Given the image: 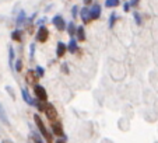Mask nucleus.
Listing matches in <instances>:
<instances>
[{"mask_svg": "<svg viewBox=\"0 0 158 143\" xmlns=\"http://www.w3.org/2000/svg\"><path fill=\"white\" fill-rule=\"evenodd\" d=\"M35 73L38 75V77H42V76L45 75V69L42 67V66H36V69H35Z\"/></svg>", "mask_w": 158, "mask_h": 143, "instance_id": "obj_21", "label": "nucleus"}, {"mask_svg": "<svg viewBox=\"0 0 158 143\" xmlns=\"http://www.w3.org/2000/svg\"><path fill=\"white\" fill-rule=\"evenodd\" d=\"M48 38H49L48 28L45 27V25H41V27L38 28V31H36V39H38L39 42H46Z\"/></svg>", "mask_w": 158, "mask_h": 143, "instance_id": "obj_4", "label": "nucleus"}, {"mask_svg": "<svg viewBox=\"0 0 158 143\" xmlns=\"http://www.w3.org/2000/svg\"><path fill=\"white\" fill-rule=\"evenodd\" d=\"M34 121H35V124H36V126H38V129L41 131L42 136L46 139V142H48V143H52V135L49 133V131L46 129V126H45L44 121L41 119V116H39L38 114H35V115H34Z\"/></svg>", "mask_w": 158, "mask_h": 143, "instance_id": "obj_1", "label": "nucleus"}, {"mask_svg": "<svg viewBox=\"0 0 158 143\" xmlns=\"http://www.w3.org/2000/svg\"><path fill=\"white\" fill-rule=\"evenodd\" d=\"M137 3H139V0H131L129 4H130V7H131V6H137Z\"/></svg>", "mask_w": 158, "mask_h": 143, "instance_id": "obj_31", "label": "nucleus"}, {"mask_svg": "<svg viewBox=\"0 0 158 143\" xmlns=\"http://www.w3.org/2000/svg\"><path fill=\"white\" fill-rule=\"evenodd\" d=\"M21 97H23V100H24L25 102H27L28 105H35V101H34L32 98H31V95H30V93L27 91V90L23 87L21 89Z\"/></svg>", "mask_w": 158, "mask_h": 143, "instance_id": "obj_10", "label": "nucleus"}, {"mask_svg": "<svg viewBox=\"0 0 158 143\" xmlns=\"http://www.w3.org/2000/svg\"><path fill=\"white\" fill-rule=\"evenodd\" d=\"M66 51H67V46H66L63 42H57V48H56V55H57V58H63V56H64Z\"/></svg>", "mask_w": 158, "mask_h": 143, "instance_id": "obj_11", "label": "nucleus"}, {"mask_svg": "<svg viewBox=\"0 0 158 143\" xmlns=\"http://www.w3.org/2000/svg\"><path fill=\"white\" fill-rule=\"evenodd\" d=\"M76 35H77L78 41H85V30H84L83 25L76 28Z\"/></svg>", "mask_w": 158, "mask_h": 143, "instance_id": "obj_13", "label": "nucleus"}, {"mask_svg": "<svg viewBox=\"0 0 158 143\" xmlns=\"http://www.w3.org/2000/svg\"><path fill=\"white\" fill-rule=\"evenodd\" d=\"M25 20H27V14H25V11L23 10V11H20V14H18V17H17V25L18 27H21V25L24 24Z\"/></svg>", "mask_w": 158, "mask_h": 143, "instance_id": "obj_15", "label": "nucleus"}, {"mask_svg": "<svg viewBox=\"0 0 158 143\" xmlns=\"http://www.w3.org/2000/svg\"><path fill=\"white\" fill-rule=\"evenodd\" d=\"M44 112L45 115H46V118L51 121V122H55L57 118V110L55 108L53 104H49V102H46L45 104V108H44Z\"/></svg>", "mask_w": 158, "mask_h": 143, "instance_id": "obj_2", "label": "nucleus"}, {"mask_svg": "<svg viewBox=\"0 0 158 143\" xmlns=\"http://www.w3.org/2000/svg\"><path fill=\"white\" fill-rule=\"evenodd\" d=\"M6 90H7V91H9V94L11 95L13 98H14L15 95H14V91H13V89H11V87H10V86H7V87H6Z\"/></svg>", "mask_w": 158, "mask_h": 143, "instance_id": "obj_28", "label": "nucleus"}, {"mask_svg": "<svg viewBox=\"0 0 158 143\" xmlns=\"http://www.w3.org/2000/svg\"><path fill=\"white\" fill-rule=\"evenodd\" d=\"M56 143H66V136H63V137H60V139H57Z\"/></svg>", "mask_w": 158, "mask_h": 143, "instance_id": "obj_30", "label": "nucleus"}, {"mask_svg": "<svg viewBox=\"0 0 158 143\" xmlns=\"http://www.w3.org/2000/svg\"><path fill=\"white\" fill-rule=\"evenodd\" d=\"M66 46H67V51H69L70 54H74V52H77V49H78L77 41H76L74 38H72V39H70L69 45H66Z\"/></svg>", "mask_w": 158, "mask_h": 143, "instance_id": "obj_12", "label": "nucleus"}, {"mask_svg": "<svg viewBox=\"0 0 158 143\" xmlns=\"http://www.w3.org/2000/svg\"><path fill=\"white\" fill-rule=\"evenodd\" d=\"M52 132L56 136H64V132H63V126L60 122H52Z\"/></svg>", "mask_w": 158, "mask_h": 143, "instance_id": "obj_8", "label": "nucleus"}, {"mask_svg": "<svg viewBox=\"0 0 158 143\" xmlns=\"http://www.w3.org/2000/svg\"><path fill=\"white\" fill-rule=\"evenodd\" d=\"M72 15H73L74 18L78 15V7H77V6H74V7L72 9Z\"/></svg>", "mask_w": 158, "mask_h": 143, "instance_id": "obj_25", "label": "nucleus"}, {"mask_svg": "<svg viewBox=\"0 0 158 143\" xmlns=\"http://www.w3.org/2000/svg\"><path fill=\"white\" fill-rule=\"evenodd\" d=\"M123 10H125V11H129V10H130V4L125 3V4H123Z\"/></svg>", "mask_w": 158, "mask_h": 143, "instance_id": "obj_29", "label": "nucleus"}, {"mask_svg": "<svg viewBox=\"0 0 158 143\" xmlns=\"http://www.w3.org/2000/svg\"><path fill=\"white\" fill-rule=\"evenodd\" d=\"M34 94H35V97L38 98V101H42V102H45L46 98H48L46 90H45V87L41 86V84H34Z\"/></svg>", "mask_w": 158, "mask_h": 143, "instance_id": "obj_3", "label": "nucleus"}, {"mask_svg": "<svg viewBox=\"0 0 158 143\" xmlns=\"http://www.w3.org/2000/svg\"><path fill=\"white\" fill-rule=\"evenodd\" d=\"M62 70H63V73H66V75L69 73V66H67V63H63L62 65Z\"/></svg>", "mask_w": 158, "mask_h": 143, "instance_id": "obj_27", "label": "nucleus"}, {"mask_svg": "<svg viewBox=\"0 0 158 143\" xmlns=\"http://www.w3.org/2000/svg\"><path fill=\"white\" fill-rule=\"evenodd\" d=\"M45 23V18H42V20H39L38 21V25H39V27H41V25H42V24H44Z\"/></svg>", "mask_w": 158, "mask_h": 143, "instance_id": "obj_32", "label": "nucleus"}, {"mask_svg": "<svg viewBox=\"0 0 158 143\" xmlns=\"http://www.w3.org/2000/svg\"><path fill=\"white\" fill-rule=\"evenodd\" d=\"M14 58H15V52L11 46H9V65L10 67L13 69V62H14Z\"/></svg>", "mask_w": 158, "mask_h": 143, "instance_id": "obj_16", "label": "nucleus"}, {"mask_svg": "<svg viewBox=\"0 0 158 143\" xmlns=\"http://www.w3.org/2000/svg\"><path fill=\"white\" fill-rule=\"evenodd\" d=\"M15 70L17 72H23V60L18 59L17 62H15Z\"/></svg>", "mask_w": 158, "mask_h": 143, "instance_id": "obj_23", "label": "nucleus"}, {"mask_svg": "<svg viewBox=\"0 0 158 143\" xmlns=\"http://www.w3.org/2000/svg\"><path fill=\"white\" fill-rule=\"evenodd\" d=\"M134 20H136V23H137V25H140L141 24V17L139 13H134Z\"/></svg>", "mask_w": 158, "mask_h": 143, "instance_id": "obj_24", "label": "nucleus"}, {"mask_svg": "<svg viewBox=\"0 0 158 143\" xmlns=\"http://www.w3.org/2000/svg\"><path fill=\"white\" fill-rule=\"evenodd\" d=\"M25 80H27L28 84H36V81H38V75L35 73V70H32V69L27 70V73H25Z\"/></svg>", "mask_w": 158, "mask_h": 143, "instance_id": "obj_6", "label": "nucleus"}, {"mask_svg": "<svg viewBox=\"0 0 158 143\" xmlns=\"http://www.w3.org/2000/svg\"><path fill=\"white\" fill-rule=\"evenodd\" d=\"M91 2H93V0H84V3L85 4H91Z\"/></svg>", "mask_w": 158, "mask_h": 143, "instance_id": "obj_33", "label": "nucleus"}, {"mask_svg": "<svg viewBox=\"0 0 158 143\" xmlns=\"http://www.w3.org/2000/svg\"><path fill=\"white\" fill-rule=\"evenodd\" d=\"M105 6L106 7H116V6H119V0H106L105 2Z\"/></svg>", "mask_w": 158, "mask_h": 143, "instance_id": "obj_19", "label": "nucleus"}, {"mask_svg": "<svg viewBox=\"0 0 158 143\" xmlns=\"http://www.w3.org/2000/svg\"><path fill=\"white\" fill-rule=\"evenodd\" d=\"M0 119H2L4 124H7V125H9V119H7L6 112H4V110L2 108V105H0Z\"/></svg>", "mask_w": 158, "mask_h": 143, "instance_id": "obj_20", "label": "nucleus"}, {"mask_svg": "<svg viewBox=\"0 0 158 143\" xmlns=\"http://www.w3.org/2000/svg\"><path fill=\"white\" fill-rule=\"evenodd\" d=\"M11 39H13V41L21 42V39H23V32H21V30L13 31V32H11Z\"/></svg>", "mask_w": 158, "mask_h": 143, "instance_id": "obj_14", "label": "nucleus"}, {"mask_svg": "<svg viewBox=\"0 0 158 143\" xmlns=\"http://www.w3.org/2000/svg\"><path fill=\"white\" fill-rule=\"evenodd\" d=\"M80 17L81 20H83L84 24H88L89 21H91V15H89V9H87V7H83V9L80 10Z\"/></svg>", "mask_w": 158, "mask_h": 143, "instance_id": "obj_9", "label": "nucleus"}, {"mask_svg": "<svg viewBox=\"0 0 158 143\" xmlns=\"http://www.w3.org/2000/svg\"><path fill=\"white\" fill-rule=\"evenodd\" d=\"M89 15H91V20H98L99 15H101V6L99 4H94L89 9Z\"/></svg>", "mask_w": 158, "mask_h": 143, "instance_id": "obj_7", "label": "nucleus"}, {"mask_svg": "<svg viewBox=\"0 0 158 143\" xmlns=\"http://www.w3.org/2000/svg\"><path fill=\"white\" fill-rule=\"evenodd\" d=\"M30 137H31V142H32V143H44V142L41 140V137H39L38 133H34V132H31Z\"/></svg>", "mask_w": 158, "mask_h": 143, "instance_id": "obj_18", "label": "nucleus"}, {"mask_svg": "<svg viewBox=\"0 0 158 143\" xmlns=\"http://www.w3.org/2000/svg\"><path fill=\"white\" fill-rule=\"evenodd\" d=\"M34 52H35V44H31V46H30V56H31V59L34 58Z\"/></svg>", "mask_w": 158, "mask_h": 143, "instance_id": "obj_26", "label": "nucleus"}, {"mask_svg": "<svg viewBox=\"0 0 158 143\" xmlns=\"http://www.w3.org/2000/svg\"><path fill=\"white\" fill-rule=\"evenodd\" d=\"M52 23H53V25H55V27H56L59 31L66 30V25H67V24H66V21L63 20V17H62V15H59V14L55 15V17L52 18Z\"/></svg>", "mask_w": 158, "mask_h": 143, "instance_id": "obj_5", "label": "nucleus"}, {"mask_svg": "<svg viewBox=\"0 0 158 143\" xmlns=\"http://www.w3.org/2000/svg\"><path fill=\"white\" fill-rule=\"evenodd\" d=\"M115 21H116V14H115V13H112V14H110V17H109V28L114 27Z\"/></svg>", "mask_w": 158, "mask_h": 143, "instance_id": "obj_22", "label": "nucleus"}, {"mask_svg": "<svg viewBox=\"0 0 158 143\" xmlns=\"http://www.w3.org/2000/svg\"><path fill=\"white\" fill-rule=\"evenodd\" d=\"M67 32H69V35L72 37V38L76 35V25H74V23H69V25H67Z\"/></svg>", "mask_w": 158, "mask_h": 143, "instance_id": "obj_17", "label": "nucleus"}]
</instances>
